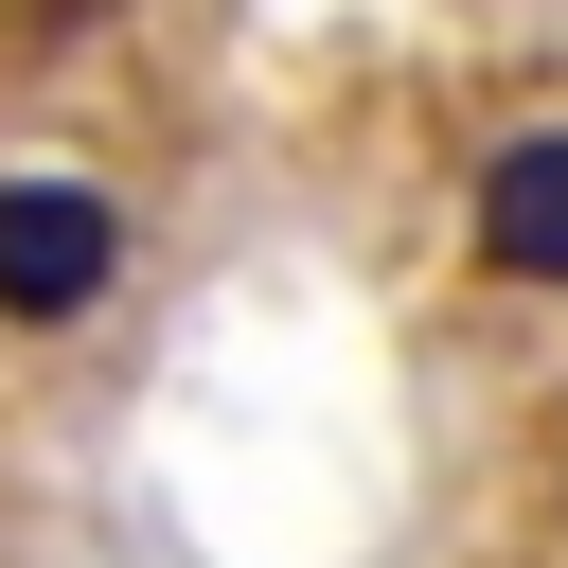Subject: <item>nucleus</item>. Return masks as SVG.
<instances>
[{
    "label": "nucleus",
    "instance_id": "nucleus-1",
    "mask_svg": "<svg viewBox=\"0 0 568 568\" xmlns=\"http://www.w3.org/2000/svg\"><path fill=\"white\" fill-rule=\"evenodd\" d=\"M124 284V213L89 178H0V320H89Z\"/></svg>",
    "mask_w": 568,
    "mask_h": 568
},
{
    "label": "nucleus",
    "instance_id": "nucleus-2",
    "mask_svg": "<svg viewBox=\"0 0 568 568\" xmlns=\"http://www.w3.org/2000/svg\"><path fill=\"white\" fill-rule=\"evenodd\" d=\"M479 266L497 284H568V124H515L479 160Z\"/></svg>",
    "mask_w": 568,
    "mask_h": 568
}]
</instances>
